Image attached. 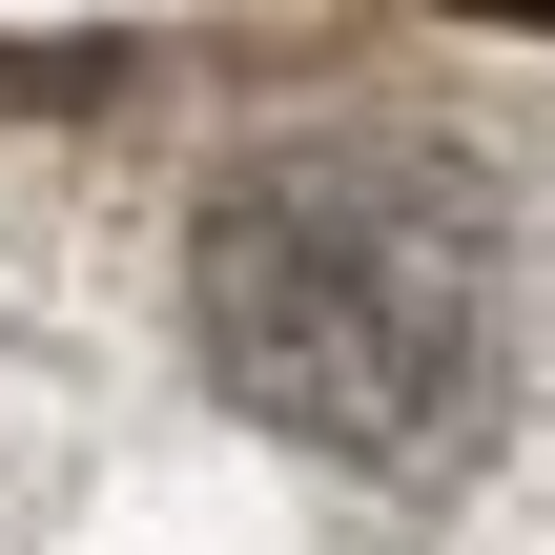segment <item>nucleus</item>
<instances>
[{"mask_svg":"<svg viewBox=\"0 0 555 555\" xmlns=\"http://www.w3.org/2000/svg\"><path fill=\"white\" fill-rule=\"evenodd\" d=\"M474 21H555V0H474Z\"/></svg>","mask_w":555,"mask_h":555,"instance_id":"obj_2","label":"nucleus"},{"mask_svg":"<svg viewBox=\"0 0 555 555\" xmlns=\"http://www.w3.org/2000/svg\"><path fill=\"white\" fill-rule=\"evenodd\" d=\"M206 330H227V371L288 433L391 453L474 371V227L412 165H288V185H247L206 227Z\"/></svg>","mask_w":555,"mask_h":555,"instance_id":"obj_1","label":"nucleus"}]
</instances>
